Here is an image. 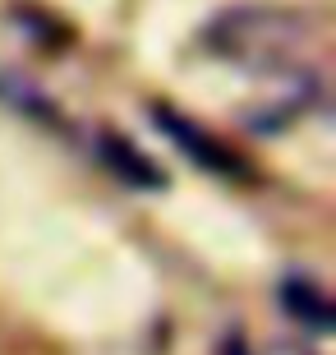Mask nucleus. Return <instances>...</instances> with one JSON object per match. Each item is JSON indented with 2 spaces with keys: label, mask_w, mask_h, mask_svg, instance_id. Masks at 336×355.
<instances>
[{
  "label": "nucleus",
  "mask_w": 336,
  "mask_h": 355,
  "mask_svg": "<svg viewBox=\"0 0 336 355\" xmlns=\"http://www.w3.org/2000/svg\"><path fill=\"white\" fill-rule=\"evenodd\" d=\"M304 42H309V24L290 10H231L212 28V51L249 69L285 65L304 51Z\"/></svg>",
  "instance_id": "obj_1"
},
{
  "label": "nucleus",
  "mask_w": 336,
  "mask_h": 355,
  "mask_svg": "<svg viewBox=\"0 0 336 355\" xmlns=\"http://www.w3.org/2000/svg\"><path fill=\"white\" fill-rule=\"evenodd\" d=\"M152 116H157V125H161V130H166L170 139L180 144V153H184V157L203 162L207 171H221V175H245V166H240V162H235L231 153H226V148L217 144V139H207V134L198 130L194 120H180L175 111H170V106H157Z\"/></svg>",
  "instance_id": "obj_2"
},
{
  "label": "nucleus",
  "mask_w": 336,
  "mask_h": 355,
  "mask_svg": "<svg viewBox=\"0 0 336 355\" xmlns=\"http://www.w3.org/2000/svg\"><path fill=\"white\" fill-rule=\"evenodd\" d=\"M281 304H285V314L299 318L304 328H313V332L332 328V300L323 295V286H313V282H304V277L281 286Z\"/></svg>",
  "instance_id": "obj_3"
},
{
  "label": "nucleus",
  "mask_w": 336,
  "mask_h": 355,
  "mask_svg": "<svg viewBox=\"0 0 336 355\" xmlns=\"http://www.w3.org/2000/svg\"><path fill=\"white\" fill-rule=\"evenodd\" d=\"M106 157H111V162H120V166H125V171H130L139 184H152V180H157V166L139 162V153H134V148L125 144V139H106Z\"/></svg>",
  "instance_id": "obj_4"
},
{
  "label": "nucleus",
  "mask_w": 336,
  "mask_h": 355,
  "mask_svg": "<svg viewBox=\"0 0 336 355\" xmlns=\"http://www.w3.org/2000/svg\"><path fill=\"white\" fill-rule=\"evenodd\" d=\"M221 355H249V351H245V342H240V337H231V342L221 346Z\"/></svg>",
  "instance_id": "obj_5"
}]
</instances>
